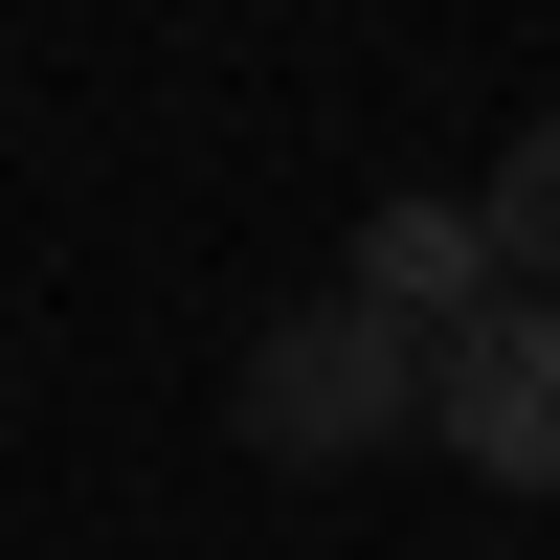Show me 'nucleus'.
Listing matches in <instances>:
<instances>
[{"label":"nucleus","instance_id":"obj_1","mask_svg":"<svg viewBox=\"0 0 560 560\" xmlns=\"http://www.w3.org/2000/svg\"><path fill=\"white\" fill-rule=\"evenodd\" d=\"M224 427H247L269 471H382V448H427V337H404L382 292H292V314H247Z\"/></svg>","mask_w":560,"mask_h":560},{"label":"nucleus","instance_id":"obj_2","mask_svg":"<svg viewBox=\"0 0 560 560\" xmlns=\"http://www.w3.org/2000/svg\"><path fill=\"white\" fill-rule=\"evenodd\" d=\"M427 448L471 493H560V292H493L427 337Z\"/></svg>","mask_w":560,"mask_h":560},{"label":"nucleus","instance_id":"obj_3","mask_svg":"<svg viewBox=\"0 0 560 560\" xmlns=\"http://www.w3.org/2000/svg\"><path fill=\"white\" fill-rule=\"evenodd\" d=\"M337 292H382L404 337H448V314H493L516 269H493V224H471V202H427V179H404V202L359 224V269H337Z\"/></svg>","mask_w":560,"mask_h":560},{"label":"nucleus","instance_id":"obj_4","mask_svg":"<svg viewBox=\"0 0 560 560\" xmlns=\"http://www.w3.org/2000/svg\"><path fill=\"white\" fill-rule=\"evenodd\" d=\"M471 224H493V269H516V292H560V113H538V135H493Z\"/></svg>","mask_w":560,"mask_h":560}]
</instances>
